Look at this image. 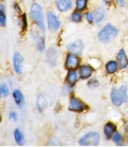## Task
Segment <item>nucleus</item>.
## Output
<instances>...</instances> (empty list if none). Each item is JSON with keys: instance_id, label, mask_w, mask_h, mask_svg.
<instances>
[{"instance_id": "nucleus-1", "label": "nucleus", "mask_w": 128, "mask_h": 147, "mask_svg": "<svg viewBox=\"0 0 128 147\" xmlns=\"http://www.w3.org/2000/svg\"><path fill=\"white\" fill-rule=\"evenodd\" d=\"M30 18L36 24L41 31H45V24H44V14L43 9L38 3H34L30 9Z\"/></svg>"}, {"instance_id": "nucleus-2", "label": "nucleus", "mask_w": 128, "mask_h": 147, "mask_svg": "<svg viewBox=\"0 0 128 147\" xmlns=\"http://www.w3.org/2000/svg\"><path fill=\"white\" fill-rule=\"evenodd\" d=\"M110 99L111 102H113L114 105L120 106L123 103L127 102V88L125 85L117 90V88H113L110 92Z\"/></svg>"}, {"instance_id": "nucleus-3", "label": "nucleus", "mask_w": 128, "mask_h": 147, "mask_svg": "<svg viewBox=\"0 0 128 147\" xmlns=\"http://www.w3.org/2000/svg\"><path fill=\"white\" fill-rule=\"evenodd\" d=\"M117 29L115 28L113 25L111 24H107L105 25L101 31L98 33V39L102 43H110L117 36Z\"/></svg>"}, {"instance_id": "nucleus-4", "label": "nucleus", "mask_w": 128, "mask_h": 147, "mask_svg": "<svg viewBox=\"0 0 128 147\" xmlns=\"http://www.w3.org/2000/svg\"><path fill=\"white\" fill-rule=\"evenodd\" d=\"M100 136L96 132H89L81 137L79 141L80 146H96L99 144Z\"/></svg>"}, {"instance_id": "nucleus-5", "label": "nucleus", "mask_w": 128, "mask_h": 147, "mask_svg": "<svg viewBox=\"0 0 128 147\" xmlns=\"http://www.w3.org/2000/svg\"><path fill=\"white\" fill-rule=\"evenodd\" d=\"M47 22H48V27L51 32L55 33L60 28L61 22L59 21V19L52 11H49L47 14Z\"/></svg>"}, {"instance_id": "nucleus-6", "label": "nucleus", "mask_w": 128, "mask_h": 147, "mask_svg": "<svg viewBox=\"0 0 128 147\" xmlns=\"http://www.w3.org/2000/svg\"><path fill=\"white\" fill-rule=\"evenodd\" d=\"M22 63H24V58H22V56L19 52H15L12 58V67H13V71L17 75H21L22 74Z\"/></svg>"}, {"instance_id": "nucleus-7", "label": "nucleus", "mask_w": 128, "mask_h": 147, "mask_svg": "<svg viewBox=\"0 0 128 147\" xmlns=\"http://www.w3.org/2000/svg\"><path fill=\"white\" fill-rule=\"evenodd\" d=\"M85 104L80 100L78 98L75 97H72L70 99V102H69V106H68V109L72 111V112H77V113H80L85 109Z\"/></svg>"}, {"instance_id": "nucleus-8", "label": "nucleus", "mask_w": 128, "mask_h": 147, "mask_svg": "<svg viewBox=\"0 0 128 147\" xmlns=\"http://www.w3.org/2000/svg\"><path fill=\"white\" fill-rule=\"evenodd\" d=\"M79 64H80V59L76 54L74 53L67 54V60H65V67L69 69V70H71V69H74L75 70L79 66Z\"/></svg>"}, {"instance_id": "nucleus-9", "label": "nucleus", "mask_w": 128, "mask_h": 147, "mask_svg": "<svg viewBox=\"0 0 128 147\" xmlns=\"http://www.w3.org/2000/svg\"><path fill=\"white\" fill-rule=\"evenodd\" d=\"M55 5L57 9L61 12H67L71 9L73 0H55Z\"/></svg>"}, {"instance_id": "nucleus-10", "label": "nucleus", "mask_w": 128, "mask_h": 147, "mask_svg": "<svg viewBox=\"0 0 128 147\" xmlns=\"http://www.w3.org/2000/svg\"><path fill=\"white\" fill-rule=\"evenodd\" d=\"M46 63L51 67H54L57 63V51L55 49L51 48L47 50V55H46Z\"/></svg>"}, {"instance_id": "nucleus-11", "label": "nucleus", "mask_w": 128, "mask_h": 147, "mask_svg": "<svg viewBox=\"0 0 128 147\" xmlns=\"http://www.w3.org/2000/svg\"><path fill=\"white\" fill-rule=\"evenodd\" d=\"M68 50L71 53H74L76 55H80L83 50V43L80 39H78L68 46Z\"/></svg>"}, {"instance_id": "nucleus-12", "label": "nucleus", "mask_w": 128, "mask_h": 147, "mask_svg": "<svg viewBox=\"0 0 128 147\" xmlns=\"http://www.w3.org/2000/svg\"><path fill=\"white\" fill-rule=\"evenodd\" d=\"M12 96L14 99L15 103L17 104V106L20 108H22L25 105V96L19 90H14L12 91Z\"/></svg>"}, {"instance_id": "nucleus-13", "label": "nucleus", "mask_w": 128, "mask_h": 147, "mask_svg": "<svg viewBox=\"0 0 128 147\" xmlns=\"http://www.w3.org/2000/svg\"><path fill=\"white\" fill-rule=\"evenodd\" d=\"M117 60H118V65L120 69H125L127 67V63H128V60H127V57L125 55V52L123 49H120V51L118 53V57H117Z\"/></svg>"}, {"instance_id": "nucleus-14", "label": "nucleus", "mask_w": 128, "mask_h": 147, "mask_svg": "<svg viewBox=\"0 0 128 147\" xmlns=\"http://www.w3.org/2000/svg\"><path fill=\"white\" fill-rule=\"evenodd\" d=\"M79 73L81 79H87L92 76L93 68L91 66H89V65H82V66L80 67Z\"/></svg>"}, {"instance_id": "nucleus-15", "label": "nucleus", "mask_w": 128, "mask_h": 147, "mask_svg": "<svg viewBox=\"0 0 128 147\" xmlns=\"http://www.w3.org/2000/svg\"><path fill=\"white\" fill-rule=\"evenodd\" d=\"M115 130H116V127H115L114 124H112L110 122L107 123L106 125H105V127H104V133H105V135H106L107 139H110Z\"/></svg>"}, {"instance_id": "nucleus-16", "label": "nucleus", "mask_w": 128, "mask_h": 147, "mask_svg": "<svg viewBox=\"0 0 128 147\" xmlns=\"http://www.w3.org/2000/svg\"><path fill=\"white\" fill-rule=\"evenodd\" d=\"M13 136H14V140L16 142V144L18 145H24L25 144V137H24V133L22 132V131L19 129H16L14 130L13 132Z\"/></svg>"}, {"instance_id": "nucleus-17", "label": "nucleus", "mask_w": 128, "mask_h": 147, "mask_svg": "<svg viewBox=\"0 0 128 147\" xmlns=\"http://www.w3.org/2000/svg\"><path fill=\"white\" fill-rule=\"evenodd\" d=\"M105 14H106V12H105V9L104 7H97L95 12H94V17H95V21L96 24H98V22H101L103 21V19L105 17Z\"/></svg>"}, {"instance_id": "nucleus-18", "label": "nucleus", "mask_w": 128, "mask_h": 147, "mask_svg": "<svg viewBox=\"0 0 128 147\" xmlns=\"http://www.w3.org/2000/svg\"><path fill=\"white\" fill-rule=\"evenodd\" d=\"M67 81L68 84L71 85V86H74L76 84V82L78 81V74H77L76 70L71 69V70L68 71L67 76Z\"/></svg>"}, {"instance_id": "nucleus-19", "label": "nucleus", "mask_w": 128, "mask_h": 147, "mask_svg": "<svg viewBox=\"0 0 128 147\" xmlns=\"http://www.w3.org/2000/svg\"><path fill=\"white\" fill-rule=\"evenodd\" d=\"M46 108V99L43 96V94H39L37 96V109L38 112H41L43 111Z\"/></svg>"}, {"instance_id": "nucleus-20", "label": "nucleus", "mask_w": 128, "mask_h": 147, "mask_svg": "<svg viewBox=\"0 0 128 147\" xmlns=\"http://www.w3.org/2000/svg\"><path fill=\"white\" fill-rule=\"evenodd\" d=\"M118 63L114 61H108L106 64V70L108 74H114L118 70Z\"/></svg>"}, {"instance_id": "nucleus-21", "label": "nucleus", "mask_w": 128, "mask_h": 147, "mask_svg": "<svg viewBox=\"0 0 128 147\" xmlns=\"http://www.w3.org/2000/svg\"><path fill=\"white\" fill-rule=\"evenodd\" d=\"M35 39L37 42V49L40 52H42L45 49V39L43 36H39L38 34H33Z\"/></svg>"}, {"instance_id": "nucleus-22", "label": "nucleus", "mask_w": 128, "mask_h": 147, "mask_svg": "<svg viewBox=\"0 0 128 147\" xmlns=\"http://www.w3.org/2000/svg\"><path fill=\"white\" fill-rule=\"evenodd\" d=\"M88 0H76V9L78 11H83L87 7Z\"/></svg>"}, {"instance_id": "nucleus-23", "label": "nucleus", "mask_w": 128, "mask_h": 147, "mask_svg": "<svg viewBox=\"0 0 128 147\" xmlns=\"http://www.w3.org/2000/svg\"><path fill=\"white\" fill-rule=\"evenodd\" d=\"M71 21L73 22H80L81 20H82V15H81L80 11H74L72 14H71Z\"/></svg>"}, {"instance_id": "nucleus-24", "label": "nucleus", "mask_w": 128, "mask_h": 147, "mask_svg": "<svg viewBox=\"0 0 128 147\" xmlns=\"http://www.w3.org/2000/svg\"><path fill=\"white\" fill-rule=\"evenodd\" d=\"M10 95V88L7 84L1 85V96L2 97H7Z\"/></svg>"}, {"instance_id": "nucleus-25", "label": "nucleus", "mask_w": 128, "mask_h": 147, "mask_svg": "<svg viewBox=\"0 0 128 147\" xmlns=\"http://www.w3.org/2000/svg\"><path fill=\"white\" fill-rule=\"evenodd\" d=\"M112 140L115 142L117 145H121L122 144V141H123V138H122V135L120 134L119 132H116L113 136H112Z\"/></svg>"}, {"instance_id": "nucleus-26", "label": "nucleus", "mask_w": 128, "mask_h": 147, "mask_svg": "<svg viewBox=\"0 0 128 147\" xmlns=\"http://www.w3.org/2000/svg\"><path fill=\"white\" fill-rule=\"evenodd\" d=\"M7 24V16L5 11L0 10V25L1 26H6Z\"/></svg>"}, {"instance_id": "nucleus-27", "label": "nucleus", "mask_w": 128, "mask_h": 147, "mask_svg": "<svg viewBox=\"0 0 128 147\" xmlns=\"http://www.w3.org/2000/svg\"><path fill=\"white\" fill-rule=\"evenodd\" d=\"M21 25H22V29L24 31L27 28V19L25 14H22L21 16Z\"/></svg>"}, {"instance_id": "nucleus-28", "label": "nucleus", "mask_w": 128, "mask_h": 147, "mask_svg": "<svg viewBox=\"0 0 128 147\" xmlns=\"http://www.w3.org/2000/svg\"><path fill=\"white\" fill-rule=\"evenodd\" d=\"M88 87L91 88H95L98 87V81L96 80L95 78L94 79H91L90 81L88 82Z\"/></svg>"}, {"instance_id": "nucleus-29", "label": "nucleus", "mask_w": 128, "mask_h": 147, "mask_svg": "<svg viewBox=\"0 0 128 147\" xmlns=\"http://www.w3.org/2000/svg\"><path fill=\"white\" fill-rule=\"evenodd\" d=\"M72 87L70 84H68V85H65V86L63 88V90H62V92H63V94H69V93H71V91H72Z\"/></svg>"}, {"instance_id": "nucleus-30", "label": "nucleus", "mask_w": 128, "mask_h": 147, "mask_svg": "<svg viewBox=\"0 0 128 147\" xmlns=\"http://www.w3.org/2000/svg\"><path fill=\"white\" fill-rule=\"evenodd\" d=\"M85 18H86L87 22H90V24H92V22H94V20H95L94 14L91 13V12H87L86 14H85Z\"/></svg>"}, {"instance_id": "nucleus-31", "label": "nucleus", "mask_w": 128, "mask_h": 147, "mask_svg": "<svg viewBox=\"0 0 128 147\" xmlns=\"http://www.w3.org/2000/svg\"><path fill=\"white\" fill-rule=\"evenodd\" d=\"M10 119H11V120H13L16 122L18 120V115L16 112H10Z\"/></svg>"}, {"instance_id": "nucleus-32", "label": "nucleus", "mask_w": 128, "mask_h": 147, "mask_svg": "<svg viewBox=\"0 0 128 147\" xmlns=\"http://www.w3.org/2000/svg\"><path fill=\"white\" fill-rule=\"evenodd\" d=\"M116 3H117V5L119 7H125V0H116Z\"/></svg>"}, {"instance_id": "nucleus-33", "label": "nucleus", "mask_w": 128, "mask_h": 147, "mask_svg": "<svg viewBox=\"0 0 128 147\" xmlns=\"http://www.w3.org/2000/svg\"><path fill=\"white\" fill-rule=\"evenodd\" d=\"M13 7H14V9L16 10V12H20V11H21V9H20V7H19V5H18L17 3H15Z\"/></svg>"}, {"instance_id": "nucleus-34", "label": "nucleus", "mask_w": 128, "mask_h": 147, "mask_svg": "<svg viewBox=\"0 0 128 147\" xmlns=\"http://www.w3.org/2000/svg\"><path fill=\"white\" fill-rule=\"evenodd\" d=\"M112 1H113V0H103V2L106 4V5H110Z\"/></svg>"}, {"instance_id": "nucleus-35", "label": "nucleus", "mask_w": 128, "mask_h": 147, "mask_svg": "<svg viewBox=\"0 0 128 147\" xmlns=\"http://www.w3.org/2000/svg\"><path fill=\"white\" fill-rule=\"evenodd\" d=\"M0 10H3V11H6V7L4 4H0Z\"/></svg>"}, {"instance_id": "nucleus-36", "label": "nucleus", "mask_w": 128, "mask_h": 147, "mask_svg": "<svg viewBox=\"0 0 128 147\" xmlns=\"http://www.w3.org/2000/svg\"><path fill=\"white\" fill-rule=\"evenodd\" d=\"M0 96H1V86H0Z\"/></svg>"}, {"instance_id": "nucleus-37", "label": "nucleus", "mask_w": 128, "mask_h": 147, "mask_svg": "<svg viewBox=\"0 0 128 147\" xmlns=\"http://www.w3.org/2000/svg\"><path fill=\"white\" fill-rule=\"evenodd\" d=\"M0 122H1V115H0Z\"/></svg>"}]
</instances>
